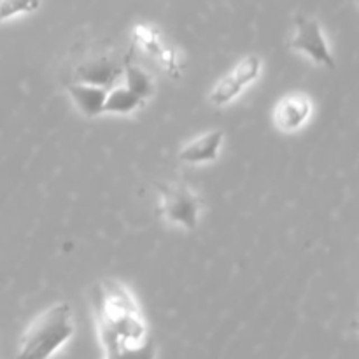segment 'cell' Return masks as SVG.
I'll return each mask as SVG.
<instances>
[{
    "label": "cell",
    "instance_id": "3",
    "mask_svg": "<svg viewBox=\"0 0 359 359\" xmlns=\"http://www.w3.org/2000/svg\"><path fill=\"white\" fill-rule=\"evenodd\" d=\"M290 48L311 58L314 63L326 67V69H335V58H333L332 49L326 42L321 25L307 14L294 16Z\"/></svg>",
    "mask_w": 359,
    "mask_h": 359
},
{
    "label": "cell",
    "instance_id": "14",
    "mask_svg": "<svg viewBox=\"0 0 359 359\" xmlns=\"http://www.w3.org/2000/svg\"><path fill=\"white\" fill-rule=\"evenodd\" d=\"M119 359H156L153 340L144 339L140 342H125L121 346Z\"/></svg>",
    "mask_w": 359,
    "mask_h": 359
},
{
    "label": "cell",
    "instance_id": "12",
    "mask_svg": "<svg viewBox=\"0 0 359 359\" xmlns=\"http://www.w3.org/2000/svg\"><path fill=\"white\" fill-rule=\"evenodd\" d=\"M123 76H125L126 88L130 91L137 95V97L142 98L144 102L149 100L154 93V79L146 69H142L137 63L125 60L123 63Z\"/></svg>",
    "mask_w": 359,
    "mask_h": 359
},
{
    "label": "cell",
    "instance_id": "5",
    "mask_svg": "<svg viewBox=\"0 0 359 359\" xmlns=\"http://www.w3.org/2000/svg\"><path fill=\"white\" fill-rule=\"evenodd\" d=\"M263 69L262 58L258 55H248L231 69L221 81H217L216 86L210 91V102L216 107H224L230 102H233L242 91L251 86L259 77Z\"/></svg>",
    "mask_w": 359,
    "mask_h": 359
},
{
    "label": "cell",
    "instance_id": "1",
    "mask_svg": "<svg viewBox=\"0 0 359 359\" xmlns=\"http://www.w3.org/2000/svg\"><path fill=\"white\" fill-rule=\"evenodd\" d=\"M95 314L105 359L118 356L123 342L147 339L146 323L130 291L116 280H105L95 290Z\"/></svg>",
    "mask_w": 359,
    "mask_h": 359
},
{
    "label": "cell",
    "instance_id": "10",
    "mask_svg": "<svg viewBox=\"0 0 359 359\" xmlns=\"http://www.w3.org/2000/svg\"><path fill=\"white\" fill-rule=\"evenodd\" d=\"M67 91H69V97L72 98L77 111L86 118H97V116L104 114V104L105 97H107L105 88L74 81V83L67 84Z\"/></svg>",
    "mask_w": 359,
    "mask_h": 359
},
{
    "label": "cell",
    "instance_id": "6",
    "mask_svg": "<svg viewBox=\"0 0 359 359\" xmlns=\"http://www.w3.org/2000/svg\"><path fill=\"white\" fill-rule=\"evenodd\" d=\"M123 76V65L107 56H95L81 63L76 70L77 83L93 84L109 90Z\"/></svg>",
    "mask_w": 359,
    "mask_h": 359
},
{
    "label": "cell",
    "instance_id": "4",
    "mask_svg": "<svg viewBox=\"0 0 359 359\" xmlns=\"http://www.w3.org/2000/svg\"><path fill=\"white\" fill-rule=\"evenodd\" d=\"M161 214H163V219L174 226L193 230L200 221L202 202L189 186H163L161 188Z\"/></svg>",
    "mask_w": 359,
    "mask_h": 359
},
{
    "label": "cell",
    "instance_id": "13",
    "mask_svg": "<svg viewBox=\"0 0 359 359\" xmlns=\"http://www.w3.org/2000/svg\"><path fill=\"white\" fill-rule=\"evenodd\" d=\"M42 0H0V25L20 14H30L41 7Z\"/></svg>",
    "mask_w": 359,
    "mask_h": 359
},
{
    "label": "cell",
    "instance_id": "2",
    "mask_svg": "<svg viewBox=\"0 0 359 359\" xmlns=\"http://www.w3.org/2000/svg\"><path fill=\"white\" fill-rule=\"evenodd\" d=\"M72 309L69 304H56L46 309L23 333L18 359H49L74 335Z\"/></svg>",
    "mask_w": 359,
    "mask_h": 359
},
{
    "label": "cell",
    "instance_id": "7",
    "mask_svg": "<svg viewBox=\"0 0 359 359\" xmlns=\"http://www.w3.org/2000/svg\"><path fill=\"white\" fill-rule=\"evenodd\" d=\"M223 140V130H210V132L203 133V135L196 137L191 142L186 144L179 151V160L188 165L210 163V161L217 160V156H219Z\"/></svg>",
    "mask_w": 359,
    "mask_h": 359
},
{
    "label": "cell",
    "instance_id": "8",
    "mask_svg": "<svg viewBox=\"0 0 359 359\" xmlns=\"http://www.w3.org/2000/svg\"><path fill=\"white\" fill-rule=\"evenodd\" d=\"M311 112L312 105L307 97L291 95V97H284L277 104L273 121H276L277 128H280L283 132H294L309 121Z\"/></svg>",
    "mask_w": 359,
    "mask_h": 359
},
{
    "label": "cell",
    "instance_id": "11",
    "mask_svg": "<svg viewBox=\"0 0 359 359\" xmlns=\"http://www.w3.org/2000/svg\"><path fill=\"white\" fill-rule=\"evenodd\" d=\"M146 102L140 97H137L133 91H130L126 86H116L107 90V97H105L104 112L107 114H132L137 109H140Z\"/></svg>",
    "mask_w": 359,
    "mask_h": 359
},
{
    "label": "cell",
    "instance_id": "9",
    "mask_svg": "<svg viewBox=\"0 0 359 359\" xmlns=\"http://www.w3.org/2000/svg\"><path fill=\"white\" fill-rule=\"evenodd\" d=\"M135 41L147 55L153 56L161 67H165L168 74L172 76H179V62H177V56L172 49H168L167 46L161 42L160 35L153 30V28H147L144 25H139L135 28Z\"/></svg>",
    "mask_w": 359,
    "mask_h": 359
}]
</instances>
